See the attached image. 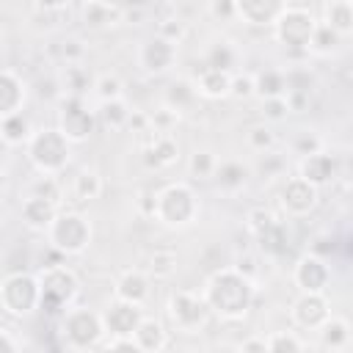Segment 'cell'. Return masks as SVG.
Listing matches in <instances>:
<instances>
[{"label": "cell", "instance_id": "37", "mask_svg": "<svg viewBox=\"0 0 353 353\" xmlns=\"http://www.w3.org/2000/svg\"><path fill=\"white\" fill-rule=\"evenodd\" d=\"M290 149H292L298 157H309V154L323 152V138H320L317 132H312V130H301V132H295Z\"/></svg>", "mask_w": 353, "mask_h": 353}, {"label": "cell", "instance_id": "28", "mask_svg": "<svg viewBox=\"0 0 353 353\" xmlns=\"http://www.w3.org/2000/svg\"><path fill=\"white\" fill-rule=\"evenodd\" d=\"M72 196H74V201H83V204L99 199L102 196V176L94 168L77 171L74 182H72Z\"/></svg>", "mask_w": 353, "mask_h": 353}, {"label": "cell", "instance_id": "17", "mask_svg": "<svg viewBox=\"0 0 353 353\" xmlns=\"http://www.w3.org/2000/svg\"><path fill=\"white\" fill-rule=\"evenodd\" d=\"M196 91L207 99H221V97H229L232 91V74L223 72V69H212V66H201L199 74H196Z\"/></svg>", "mask_w": 353, "mask_h": 353}, {"label": "cell", "instance_id": "14", "mask_svg": "<svg viewBox=\"0 0 353 353\" xmlns=\"http://www.w3.org/2000/svg\"><path fill=\"white\" fill-rule=\"evenodd\" d=\"M328 303L323 292H303L292 306V320L303 328H320L328 320Z\"/></svg>", "mask_w": 353, "mask_h": 353}, {"label": "cell", "instance_id": "1", "mask_svg": "<svg viewBox=\"0 0 353 353\" xmlns=\"http://www.w3.org/2000/svg\"><path fill=\"white\" fill-rule=\"evenodd\" d=\"M204 301L207 306L221 314L223 320H240L245 317V312L251 309L254 301V281L245 279L243 273H237L234 268L218 270L204 290Z\"/></svg>", "mask_w": 353, "mask_h": 353}, {"label": "cell", "instance_id": "15", "mask_svg": "<svg viewBox=\"0 0 353 353\" xmlns=\"http://www.w3.org/2000/svg\"><path fill=\"white\" fill-rule=\"evenodd\" d=\"M124 22V8L110 0H85L83 6V25L91 30H105Z\"/></svg>", "mask_w": 353, "mask_h": 353}, {"label": "cell", "instance_id": "29", "mask_svg": "<svg viewBox=\"0 0 353 353\" xmlns=\"http://www.w3.org/2000/svg\"><path fill=\"white\" fill-rule=\"evenodd\" d=\"M99 121L105 124V127H110V130H124L127 127V121H130V105L124 102V97L121 99H108V102H99Z\"/></svg>", "mask_w": 353, "mask_h": 353}, {"label": "cell", "instance_id": "41", "mask_svg": "<svg viewBox=\"0 0 353 353\" xmlns=\"http://www.w3.org/2000/svg\"><path fill=\"white\" fill-rule=\"evenodd\" d=\"M245 141H248V146H251L254 152H270L273 143H276V135H273L270 127L256 124V127H251V130L245 132Z\"/></svg>", "mask_w": 353, "mask_h": 353}, {"label": "cell", "instance_id": "2", "mask_svg": "<svg viewBox=\"0 0 353 353\" xmlns=\"http://www.w3.org/2000/svg\"><path fill=\"white\" fill-rule=\"evenodd\" d=\"M69 143L72 141L61 130H39L28 141V154L41 174L58 176L61 168L69 163Z\"/></svg>", "mask_w": 353, "mask_h": 353}, {"label": "cell", "instance_id": "39", "mask_svg": "<svg viewBox=\"0 0 353 353\" xmlns=\"http://www.w3.org/2000/svg\"><path fill=\"white\" fill-rule=\"evenodd\" d=\"M152 116V132H157V135H171V130L176 127V121H179V110L176 108H171V105H163V108H157L154 113H149Z\"/></svg>", "mask_w": 353, "mask_h": 353}, {"label": "cell", "instance_id": "43", "mask_svg": "<svg viewBox=\"0 0 353 353\" xmlns=\"http://www.w3.org/2000/svg\"><path fill=\"white\" fill-rule=\"evenodd\" d=\"M185 33H188V28H185V22L176 19V17L160 19V25H157V36L165 39V41H171V44H179V41L185 39Z\"/></svg>", "mask_w": 353, "mask_h": 353}, {"label": "cell", "instance_id": "56", "mask_svg": "<svg viewBox=\"0 0 353 353\" xmlns=\"http://www.w3.org/2000/svg\"><path fill=\"white\" fill-rule=\"evenodd\" d=\"M168 3H179V0H168Z\"/></svg>", "mask_w": 353, "mask_h": 353}, {"label": "cell", "instance_id": "47", "mask_svg": "<svg viewBox=\"0 0 353 353\" xmlns=\"http://www.w3.org/2000/svg\"><path fill=\"white\" fill-rule=\"evenodd\" d=\"M210 14L221 22H232L237 14V0H210Z\"/></svg>", "mask_w": 353, "mask_h": 353}, {"label": "cell", "instance_id": "44", "mask_svg": "<svg viewBox=\"0 0 353 353\" xmlns=\"http://www.w3.org/2000/svg\"><path fill=\"white\" fill-rule=\"evenodd\" d=\"M342 36L339 33H334L325 22L323 25H317V30H314V39H312V47L309 50H317V52H331L334 47H336V41H339Z\"/></svg>", "mask_w": 353, "mask_h": 353}, {"label": "cell", "instance_id": "27", "mask_svg": "<svg viewBox=\"0 0 353 353\" xmlns=\"http://www.w3.org/2000/svg\"><path fill=\"white\" fill-rule=\"evenodd\" d=\"M320 345L331 347V350H342L350 345V325L342 317H328L320 325Z\"/></svg>", "mask_w": 353, "mask_h": 353}, {"label": "cell", "instance_id": "32", "mask_svg": "<svg viewBox=\"0 0 353 353\" xmlns=\"http://www.w3.org/2000/svg\"><path fill=\"white\" fill-rule=\"evenodd\" d=\"M254 83H256V94L262 99H273V97H284L287 94V77L276 69H265L259 74H254Z\"/></svg>", "mask_w": 353, "mask_h": 353}, {"label": "cell", "instance_id": "34", "mask_svg": "<svg viewBox=\"0 0 353 353\" xmlns=\"http://www.w3.org/2000/svg\"><path fill=\"white\" fill-rule=\"evenodd\" d=\"M196 94H199V91H196L193 83H188V80H176V83H171L168 91H165V105H171V108H176V110L182 113L185 108L193 105Z\"/></svg>", "mask_w": 353, "mask_h": 353}, {"label": "cell", "instance_id": "48", "mask_svg": "<svg viewBox=\"0 0 353 353\" xmlns=\"http://www.w3.org/2000/svg\"><path fill=\"white\" fill-rule=\"evenodd\" d=\"M265 110V119H270V121H281V119H287V113H290V105H287V97H273V99H265V105H262Z\"/></svg>", "mask_w": 353, "mask_h": 353}, {"label": "cell", "instance_id": "16", "mask_svg": "<svg viewBox=\"0 0 353 353\" xmlns=\"http://www.w3.org/2000/svg\"><path fill=\"white\" fill-rule=\"evenodd\" d=\"M325 281H328V268H325V262L320 256L306 254V256L298 259V265H295V284L303 292H323Z\"/></svg>", "mask_w": 353, "mask_h": 353}, {"label": "cell", "instance_id": "25", "mask_svg": "<svg viewBox=\"0 0 353 353\" xmlns=\"http://www.w3.org/2000/svg\"><path fill=\"white\" fill-rule=\"evenodd\" d=\"M58 77L66 97H83L88 88H94V80L83 63H63V72Z\"/></svg>", "mask_w": 353, "mask_h": 353}, {"label": "cell", "instance_id": "10", "mask_svg": "<svg viewBox=\"0 0 353 353\" xmlns=\"http://www.w3.org/2000/svg\"><path fill=\"white\" fill-rule=\"evenodd\" d=\"M91 130H94V116L83 108L80 97H66L63 110H61V132L72 143H80L91 135Z\"/></svg>", "mask_w": 353, "mask_h": 353}, {"label": "cell", "instance_id": "52", "mask_svg": "<svg viewBox=\"0 0 353 353\" xmlns=\"http://www.w3.org/2000/svg\"><path fill=\"white\" fill-rule=\"evenodd\" d=\"M0 339L6 342L8 353H19V350H22V342H19L17 336H14V331H11L8 325H3V328H0Z\"/></svg>", "mask_w": 353, "mask_h": 353}, {"label": "cell", "instance_id": "33", "mask_svg": "<svg viewBox=\"0 0 353 353\" xmlns=\"http://www.w3.org/2000/svg\"><path fill=\"white\" fill-rule=\"evenodd\" d=\"M256 237V243H259V251L262 254H270V256H281L284 251H287V232H284V226L276 221L273 226H268L265 232H259V234H254Z\"/></svg>", "mask_w": 353, "mask_h": 353}, {"label": "cell", "instance_id": "6", "mask_svg": "<svg viewBox=\"0 0 353 353\" xmlns=\"http://www.w3.org/2000/svg\"><path fill=\"white\" fill-rule=\"evenodd\" d=\"M207 301L204 295H196L190 290H176L171 298H168V317L174 323V328L185 331V334H193L204 325L207 320Z\"/></svg>", "mask_w": 353, "mask_h": 353}, {"label": "cell", "instance_id": "35", "mask_svg": "<svg viewBox=\"0 0 353 353\" xmlns=\"http://www.w3.org/2000/svg\"><path fill=\"white\" fill-rule=\"evenodd\" d=\"M188 165H190V174L196 179H212L215 171H218V160H215V154L210 149H196L190 154V163Z\"/></svg>", "mask_w": 353, "mask_h": 353}, {"label": "cell", "instance_id": "42", "mask_svg": "<svg viewBox=\"0 0 353 353\" xmlns=\"http://www.w3.org/2000/svg\"><path fill=\"white\" fill-rule=\"evenodd\" d=\"M273 223H276V215H273L268 207H251V210L245 212V226H248L251 234H259V232H265V229L273 226Z\"/></svg>", "mask_w": 353, "mask_h": 353}, {"label": "cell", "instance_id": "21", "mask_svg": "<svg viewBox=\"0 0 353 353\" xmlns=\"http://www.w3.org/2000/svg\"><path fill=\"white\" fill-rule=\"evenodd\" d=\"M132 339H135L138 350H163V347H168V331L154 317H143L138 323V328L132 331Z\"/></svg>", "mask_w": 353, "mask_h": 353}, {"label": "cell", "instance_id": "4", "mask_svg": "<svg viewBox=\"0 0 353 353\" xmlns=\"http://www.w3.org/2000/svg\"><path fill=\"white\" fill-rule=\"evenodd\" d=\"M0 301L6 314L25 317L36 306H41V284L28 273H6L0 287Z\"/></svg>", "mask_w": 353, "mask_h": 353}, {"label": "cell", "instance_id": "7", "mask_svg": "<svg viewBox=\"0 0 353 353\" xmlns=\"http://www.w3.org/2000/svg\"><path fill=\"white\" fill-rule=\"evenodd\" d=\"M91 240V226L74 212H61L50 226V243L63 254H80Z\"/></svg>", "mask_w": 353, "mask_h": 353}, {"label": "cell", "instance_id": "5", "mask_svg": "<svg viewBox=\"0 0 353 353\" xmlns=\"http://www.w3.org/2000/svg\"><path fill=\"white\" fill-rule=\"evenodd\" d=\"M317 22L306 8H284L276 19V39L290 50H309Z\"/></svg>", "mask_w": 353, "mask_h": 353}, {"label": "cell", "instance_id": "24", "mask_svg": "<svg viewBox=\"0 0 353 353\" xmlns=\"http://www.w3.org/2000/svg\"><path fill=\"white\" fill-rule=\"evenodd\" d=\"M0 135H3V143L11 149V146H19V143H28L33 130H30V121L22 110L17 113H8L3 116V127H0Z\"/></svg>", "mask_w": 353, "mask_h": 353}, {"label": "cell", "instance_id": "51", "mask_svg": "<svg viewBox=\"0 0 353 353\" xmlns=\"http://www.w3.org/2000/svg\"><path fill=\"white\" fill-rule=\"evenodd\" d=\"M127 130L130 132H152V116L143 113V110H132L130 121H127Z\"/></svg>", "mask_w": 353, "mask_h": 353}, {"label": "cell", "instance_id": "12", "mask_svg": "<svg viewBox=\"0 0 353 353\" xmlns=\"http://www.w3.org/2000/svg\"><path fill=\"white\" fill-rule=\"evenodd\" d=\"M105 328L113 334V336H132V331L138 328V323L143 320L141 317V306L138 303H130V301H116L108 306L105 312Z\"/></svg>", "mask_w": 353, "mask_h": 353}, {"label": "cell", "instance_id": "22", "mask_svg": "<svg viewBox=\"0 0 353 353\" xmlns=\"http://www.w3.org/2000/svg\"><path fill=\"white\" fill-rule=\"evenodd\" d=\"M116 295L121 301H130V303H143L149 298V276L143 270H127L119 281H116Z\"/></svg>", "mask_w": 353, "mask_h": 353}, {"label": "cell", "instance_id": "20", "mask_svg": "<svg viewBox=\"0 0 353 353\" xmlns=\"http://www.w3.org/2000/svg\"><path fill=\"white\" fill-rule=\"evenodd\" d=\"M25 99V83L22 77L6 66L3 69V80H0V116H8V113H17L19 105Z\"/></svg>", "mask_w": 353, "mask_h": 353}, {"label": "cell", "instance_id": "31", "mask_svg": "<svg viewBox=\"0 0 353 353\" xmlns=\"http://www.w3.org/2000/svg\"><path fill=\"white\" fill-rule=\"evenodd\" d=\"M146 273L157 281L163 279H171L176 273V251L171 248H154L152 256H149V265H146Z\"/></svg>", "mask_w": 353, "mask_h": 353}, {"label": "cell", "instance_id": "23", "mask_svg": "<svg viewBox=\"0 0 353 353\" xmlns=\"http://www.w3.org/2000/svg\"><path fill=\"white\" fill-rule=\"evenodd\" d=\"M301 176L309 179L312 185H325L328 179H334V160L331 154L325 152H317V154H309V157H301Z\"/></svg>", "mask_w": 353, "mask_h": 353}, {"label": "cell", "instance_id": "30", "mask_svg": "<svg viewBox=\"0 0 353 353\" xmlns=\"http://www.w3.org/2000/svg\"><path fill=\"white\" fill-rule=\"evenodd\" d=\"M212 179H215L223 190H237V188L245 185L248 168H245L243 163H237V160H226V163H218V171H215Z\"/></svg>", "mask_w": 353, "mask_h": 353}, {"label": "cell", "instance_id": "54", "mask_svg": "<svg viewBox=\"0 0 353 353\" xmlns=\"http://www.w3.org/2000/svg\"><path fill=\"white\" fill-rule=\"evenodd\" d=\"M143 14H146V8H124V22H130V25H141Z\"/></svg>", "mask_w": 353, "mask_h": 353}, {"label": "cell", "instance_id": "26", "mask_svg": "<svg viewBox=\"0 0 353 353\" xmlns=\"http://www.w3.org/2000/svg\"><path fill=\"white\" fill-rule=\"evenodd\" d=\"M325 25L339 36L353 33V6H350V0H328L325 3Z\"/></svg>", "mask_w": 353, "mask_h": 353}, {"label": "cell", "instance_id": "13", "mask_svg": "<svg viewBox=\"0 0 353 353\" xmlns=\"http://www.w3.org/2000/svg\"><path fill=\"white\" fill-rule=\"evenodd\" d=\"M19 215H22V223L33 232H50L52 221L58 218V204L50 201V199H41V196H30L22 201L19 207Z\"/></svg>", "mask_w": 353, "mask_h": 353}, {"label": "cell", "instance_id": "38", "mask_svg": "<svg viewBox=\"0 0 353 353\" xmlns=\"http://www.w3.org/2000/svg\"><path fill=\"white\" fill-rule=\"evenodd\" d=\"M94 94L99 97V102L121 99V97H124V83H121L116 74H99V77L94 80Z\"/></svg>", "mask_w": 353, "mask_h": 353}, {"label": "cell", "instance_id": "40", "mask_svg": "<svg viewBox=\"0 0 353 353\" xmlns=\"http://www.w3.org/2000/svg\"><path fill=\"white\" fill-rule=\"evenodd\" d=\"M234 61H237V52L226 44V41H221V44H215L210 52H207V66H212V69H223V72H232V66H234Z\"/></svg>", "mask_w": 353, "mask_h": 353}, {"label": "cell", "instance_id": "49", "mask_svg": "<svg viewBox=\"0 0 353 353\" xmlns=\"http://www.w3.org/2000/svg\"><path fill=\"white\" fill-rule=\"evenodd\" d=\"M61 58H63V63H80L83 61V55H85V47L77 41V39H66V41H61Z\"/></svg>", "mask_w": 353, "mask_h": 353}, {"label": "cell", "instance_id": "11", "mask_svg": "<svg viewBox=\"0 0 353 353\" xmlns=\"http://www.w3.org/2000/svg\"><path fill=\"white\" fill-rule=\"evenodd\" d=\"M317 204V185H312L309 179L303 176H292L284 190H281V207L292 215V218H301L306 215L309 210H314Z\"/></svg>", "mask_w": 353, "mask_h": 353}, {"label": "cell", "instance_id": "46", "mask_svg": "<svg viewBox=\"0 0 353 353\" xmlns=\"http://www.w3.org/2000/svg\"><path fill=\"white\" fill-rule=\"evenodd\" d=\"M256 94V83H254V74H234L232 77V91L229 97L234 99H248Z\"/></svg>", "mask_w": 353, "mask_h": 353}, {"label": "cell", "instance_id": "3", "mask_svg": "<svg viewBox=\"0 0 353 353\" xmlns=\"http://www.w3.org/2000/svg\"><path fill=\"white\" fill-rule=\"evenodd\" d=\"M39 284H41V309L55 317H61L72 303V298L77 295V276L66 265L41 268Z\"/></svg>", "mask_w": 353, "mask_h": 353}, {"label": "cell", "instance_id": "18", "mask_svg": "<svg viewBox=\"0 0 353 353\" xmlns=\"http://www.w3.org/2000/svg\"><path fill=\"white\" fill-rule=\"evenodd\" d=\"M143 160L154 171L168 168V165H174L179 160V143L171 135H157L154 132L152 141H149V146H146V152H143Z\"/></svg>", "mask_w": 353, "mask_h": 353}, {"label": "cell", "instance_id": "45", "mask_svg": "<svg viewBox=\"0 0 353 353\" xmlns=\"http://www.w3.org/2000/svg\"><path fill=\"white\" fill-rule=\"evenodd\" d=\"M303 347H306V342L290 331H279V334L268 336V350H303Z\"/></svg>", "mask_w": 353, "mask_h": 353}, {"label": "cell", "instance_id": "19", "mask_svg": "<svg viewBox=\"0 0 353 353\" xmlns=\"http://www.w3.org/2000/svg\"><path fill=\"white\" fill-rule=\"evenodd\" d=\"M174 47L176 44H171V41H165V39H160V36H154V39H149L146 44H143V50H141V66L146 69V72H163V69H168L171 66V61H174Z\"/></svg>", "mask_w": 353, "mask_h": 353}, {"label": "cell", "instance_id": "9", "mask_svg": "<svg viewBox=\"0 0 353 353\" xmlns=\"http://www.w3.org/2000/svg\"><path fill=\"white\" fill-rule=\"evenodd\" d=\"M102 323L105 320L91 314L88 309H66L61 314V325H63V334L69 336V347H97Z\"/></svg>", "mask_w": 353, "mask_h": 353}, {"label": "cell", "instance_id": "36", "mask_svg": "<svg viewBox=\"0 0 353 353\" xmlns=\"http://www.w3.org/2000/svg\"><path fill=\"white\" fill-rule=\"evenodd\" d=\"M61 193H63V188H61L58 176H52V174H41L30 182V196H41V199L61 204Z\"/></svg>", "mask_w": 353, "mask_h": 353}, {"label": "cell", "instance_id": "53", "mask_svg": "<svg viewBox=\"0 0 353 353\" xmlns=\"http://www.w3.org/2000/svg\"><path fill=\"white\" fill-rule=\"evenodd\" d=\"M33 3H36L39 11H44V14H55V11H61L69 0H33Z\"/></svg>", "mask_w": 353, "mask_h": 353}, {"label": "cell", "instance_id": "50", "mask_svg": "<svg viewBox=\"0 0 353 353\" xmlns=\"http://www.w3.org/2000/svg\"><path fill=\"white\" fill-rule=\"evenodd\" d=\"M232 268H234L237 273H243L245 279H251V281L259 276V265H256V256H254V254H240Z\"/></svg>", "mask_w": 353, "mask_h": 353}, {"label": "cell", "instance_id": "57", "mask_svg": "<svg viewBox=\"0 0 353 353\" xmlns=\"http://www.w3.org/2000/svg\"><path fill=\"white\" fill-rule=\"evenodd\" d=\"M350 6H353V0H350Z\"/></svg>", "mask_w": 353, "mask_h": 353}, {"label": "cell", "instance_id": "8", "mask_svg": "<svg viewBox=\"0 0 353 353\" xmlns=\"http://www.w3.org/2000/svg\"><path fill=\"white\" fill-rule=\"evenodd\" d=\"M196 212V201L188 185H168L163 193H157V218L168 226H185L190 223Z\"/></svg>", "mask_w": 353, "mask_h": 353}, {"label": "cell", "instance_id": "55", "mask_svg": "<svg viewBox=\"0 0 353 353\" xmlns=\"http://www.w3.org/2000/svg\"><path fill=\"white\" fill-rule=\"evenodd\" d=\"M240 350H268V339L259 336V339H245L240 342Z\"/></svg>", "mask_w": 353, "mask_h": 353}]
</instances>
